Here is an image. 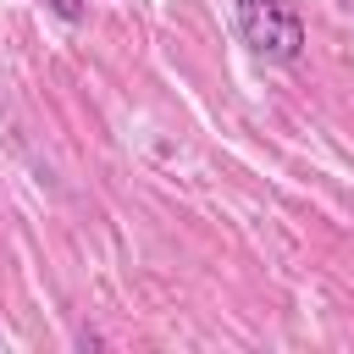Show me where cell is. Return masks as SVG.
I'll use <instances>...</instances> for the list:
<instances>
[{
  "label": "cell",
  "mask_w": 354,
  "mask_h": 354,
  "mask_svg": "<svg viewBox=\"0 0 354 354\" xmlns=\"http://www.w3.org/2000/svg\"><path fill=\"white\" fill-rule=\"evenodd\" d=\"M238 33L271 66H293L304 55V17L293 0H238Z\"/></svg>",
  "instance_id": "1"
},
{
  "label": "cell",
  "mask_w": 354,
  "mask_h": 354,
  "mask_svg": "<svg viewBox=\"0 0 354 354\" xmlns=\"http://www.w3.org/2000/svg\"><path fill=\"white\" fill-rule=\"evenodd\" d=\"M44 6H50V11L61 17V22H83V11H88L83 0H44Z\"/></svg>",
  "instance_id": "2"
},
{
  "label": "cell",
  "mask_w": 354,
  "mask_h": 354,
  "mask_svg": "<svg viewBox=\"0 0 354 354\" xmlns=\"http://www.w3.org/2000/svg\"><path fill=\"white\" fill-rule=\"evenodd\" d=\"M348 11H354V0H348Z\"/></svg>",
  "instance_id": "3"
}]
</instances>
